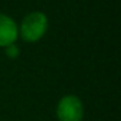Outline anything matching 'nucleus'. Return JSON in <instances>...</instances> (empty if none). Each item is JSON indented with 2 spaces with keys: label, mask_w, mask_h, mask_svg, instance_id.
<instances>
[{
  "label": "nucleus",
  "mask_w": 121,
  "mask_h": 121,
  "mask_svg": "<svg viewBox=\"0 0 121 121\" xmlns=\"http://www.w3.org/2000/svg\"><path fill=\"white\" fill-rule=\"evenodd\" d=\"M4 54L9 57V58H16V57H19V54H20V48H19V46L14 43V44H10V46H7V47H4Z\"/></svg>",
  "instance_id": "20e7f679"
},
{
  "label": "nucleus",
  "mask_w": 121,
  "mask_h": 121,
  "mask_svg": "<svg viewBox=\"0 0 121 121\" xmlns=\"http://www.w3.org/2000/svg\"><path fill=\"white\" fill-rule=\"evenodd\" d=\"M48 29V19L43 12H30L26 14L19 26V36L26 43L39 41Z\"/></svg>",
  "instance_id": "f257e3e1"
},
{
  "label": "nucleus",
  "mask_w": 121,
  "mask_h": 121,
  "mask_svg": "<svg viewBox=\"0 0 121 121\" xmlns=\"http://www.w3.org/2000/svg\"><path fill=\"white\" fill-rule=\"evenodd\" d=\"M19 39V24L7 14L0 13V47L14 44Z\"/></svg>",
  "instance_id": "7ed1b4c3"
},
{
  "label": "nucleus",
  "mask_w": 121,
  "mask_h": 121,
  "mask_svg": "<svg viewBox=\"0 0 121 121\" xmlns=\"http://www.w3.org/2000/svg\"><path fill=\"white\" fill-rule=\"evenodd\" d=\"M56 117L58 121H83L84 104L80 97L74 94L63 95L56 107Z\"/></svg>",
  "instance_id": "f03ea898"
}]
</instances>
